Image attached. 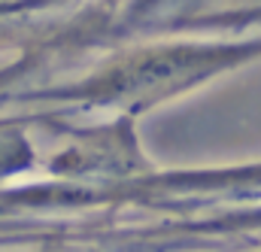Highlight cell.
Returning a JSON list of instances; mask_svg holds the SVG:
<instances>
[{
    "label": "cell",
    "instance_id": "1",
    "mask_svg": "<svg viewBox=\"0 0 261 252\" xmlns=\"http://www.w3.org/2000/svg\"><path fill=\"white\" fill-rule=\"evenodd\" d=\"M186 28H246V24H261V6H246V9H234V12H219L216 18H192L182 21Z\"/></svg>",
    "mask_w": 261,
    "mask_h": 252
}]
</instances>
